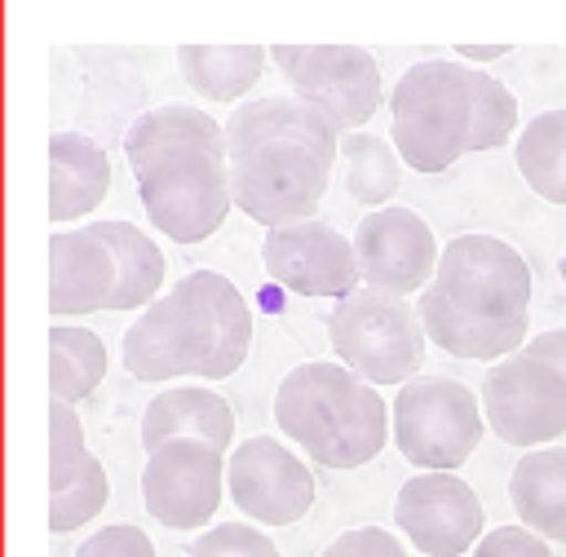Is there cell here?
Wrapping results in <instances>:
<instances>
[{
  "mask_svg": "<svg viewBox=\"0 0 566 557\" xmlns=\"http://www.w3.org/2000/svg\"><path fill=\"white\" fill-rule=\"evenodd\" d=\"M111 500V477L102 469V460H93L84 473H75L66 486L49 491V530H75L84 522H93Z\"/></svg>",
  "mask_w": 566,
  "mask_h": 557,
  "instance_id": "obj_26",
  "label": "cell"
},
{
  "mask_svg": "<svg viewBox=\"0 0 566 557\" xmlns=\"http://www.w3.org/2000/svg\"><path fill=\"white\" fill-rule=\"evenodd\" d=\"M172 438H195L217 446L221 455L234 442V411L217 389L203 385H181V389H164L159 398H150L146 416H142V446L155 451Z\"/></svg>",
  "mask_w": 566,
  "mask_h": 557,
  "instance_id": "obj_18",
  "label": "cell"
},
{
  "mask_svg": "<svg viewBox=\"0 0 566 557\" xmlns=\"http://www.w3.org/2000/svg\"><path fill=\"white\" fill-rule=\"evenodd\" d=\"M517 172L539 199L566 203V106L544 111L522 128Z\"/></svg>",
  "mask_w": 566,
  "mask_h": 557,
  "instance_id": "obj_24",
  "label": "cell"
},
{
  "mask_svg": "<svg viewBox=\"0 0 566 557\" xmlns=\"http://www.w3.org/2000/svg\"><path fill=\"white\" fill-rule=\"evenodd\" d=\"M111 190V159L84 133L49 137V221L88 217Z\"/></svg>",
  "mask_w": 566,
  "mask_h": 557,
  "instance_id": "obj_19",
  "label": "cell"
},
{
  "mask_svg": "<svg viewBox=\"0 0 566 557\" xmlns=\"http://www.w3.org/2000/svg\"><path fill=\"white\" fill-rule=\"evenodd\" d=\"M486 429L482 398L451 376H416L394 393V442L424 473L460 469Z\"/></svg>",
  "mask_w": 566,
  "mask_h": 557,
  "instance_id": "obj_7",
  "label": "cell"
},
{
  "mask_svg": "<svg viewBox=\"0 0 566 557\" xmlns=\"http://www.w3.org/2000/svg\"><path fill=\"white\" fill-rule=\"evenodd\" d=\"M394 150L416 172H447L460 155L491 150L517 128V97L460 57L407 66L389 93Z\"/></svg>",
  "mask_w": 566,
  "mask_h": 557,
  "instance_id": "obj_3",
  "label": "cell"
},
{
  "mask_svg": "<svg viewBox=\"0 0 566 557\" xmlns=\"http://www.w3.org/2000/svg\"><path fill=\"white\" fill-rule=\"evenodd\" d=\"M274 66L287 75L292 97L305 102L310 111H318L340 137L358 133L380 97V66L367 49H349V44H279L270 49Z\"/></svg>",
  "mask_w": 566,
  "mask_h": 557,
  "instance_id": "obj_8",
  "label": "cell"
},
{
  "mask_svg": "<svg viewBox=\"0 0 566 557\" xmlns=\"http://www.w3.org/2000/svg\"><path fill=\"white\" fill-rule=\"evenodd\" d=\"M186 557H279V548L252 522H217L190 544Z\"/></svg>",
  "mask_w": 566,
  "mask_h": 557,
  "instance_id": "obj_27",
  "label": "cell"
},
{
  "mask_svg": "<svg viewBox=\"0 0 566 557\" xmlns=\"http://www.w3.org/2000/svg\"><path fill=\"white\" fill-rule=\"evenodd\" d=\"M226 491V455L195 438H172L146 451L142 500L146 513L168 530H199L217 517Z\"/></svg>",
  "mask_w": 566,
  "mask_h": 557,
  "instance_id": "obj_11",
  "label": "cell"
},
{
  "mask_svg": "<svg viewBox=\"0 0 566 557\" xmlns=\"http://www.w3.org/2000/svg\"><path fill=\"white\" fill-rule=\"evenodd\" d=\"M265 49L256 44H181L177 49V66L186 75V84L203 97V102H239L243 93H252V84L265 71Z\"/></svg>",
  "mask_w": 566,
  "mask_h": 557,
  "instance_id": "obj_21",
  "label": "cell"
},
{
  "mask_svg": "<svg viewBox=\"0 0 566 557\" xmlns=\"http://www.w3.org/2000/svg\"><path fill=\"white\" fill-rule=\"evenodd\" d=\"M323 557H407V548L385 526H354V530H340L323 548Z\"/></svg>",
  "mask_w": 566,
  "mask_h": 557,
  "instance_id": "obj_29",
  "label": "cell"
},
{
  "mask_svg": "<svg viewBox=\"0 0 566 557\" xmlns=\"http://www.w3.org/2000/svg\"><path fill=\"white\" fill-rule=\"evenodd\" d=\"M478 398H482L486 424L509 446L539 451L566 433V380L531 349L504 362H491Z\"/></svg>",
  "mask_w": 566,
  "mask_h": 557,
  "instance_id": "obj_10",
  "label": "cell"
},
{
  "mask_svg": "<svg viewBox=\"0 0 566 557\" xmlns=\"http://www.w3.org/2000/svg\"><path fill=\"white\" fill-rule=\"evenodd\" d=\"M509 500L526 530L566 544V446L526 451L509 473Z\"/></svg>",
  "mask_w": 566,
  "mask_h": 557,
  "instance_id": "obj_20",
  "label": "cell"
},
{
  "mask_svg": "<svg viewBox=\"0 0 566 557\" xmlns=\"http://www.w3.org/2000/svg\"><path fill=\"white\" fill-rule=\"evenodd\" d=\"M526 349H531L535 358H544V362L566 380V327H553V332L531 336V340H526Z\"/></svg>",
  "mask_w": 566,
  "mask_h": 557,
  "instance_id": "obj_31",
  "label": "cell"
},
{
  "mask_svg": "<svg viewBox=\"0 0 566 557\" xmlns=\"http://www.w3.org/2000/svg\"><path fill=\"white\" fill-rule=\"evenodd\" d=\"M124 155L137 177V199L172 243L212 239L230 208V146L226 124L203 106H155L124 133Z\"/></svg>",
  "mask_w": 566,
  "mask_h": 557,
  "instance_id": "obj_2",
  "label": "cell"
},
{
  "mask_svg": "<svg viewBox=\"0 0 566 557\" xmlns=\"http://www.w3.org/2000/svg\"><path fill=\"white\" fill-rule=\"evenodd\" d=\"M75 557H159V553H155V544H150L146 530L119 522V526H102V530H93V535L75 548Z\"/></svg>",
  "mask_w": 566,
  "mask_h": 557,
  "instance_id": "obj_28",
  "label": "cell"
},
{
  "mask_svg": "<svg viewBox=\"0 0 566 557\" xmlns=\"http://www.w3.org/2000/svg\"><path fill=\"white\" fill-rule=\"evenodd\" d=\"M354 256L363 287L394 292V296H416L433 283L442 248L429 230V221L411 208H380L358 221L354 234Z\"/></svg>",
  "mask_w": 566,
  "mask_h": 557,
  "instance_id": "obj_13",
  "label": "cell"
},
{
  "mask_svg": "<svg viewBox=\"0 0 566 557\" xmlns=\"http://www.w3.org/2000/svg\"><path fill=\"white\" fill-rule=\"evenodd\" d=\"M115 287H119L115 252L93 225L57 230L49 239V309L57 318L111 309Z\"/></svg>",
  "mask_w": 566,
  "mask_h": 557,
  "instance_id": "obj_16",
  "label": "cell"
},
{
  "mask_svg": "<svg viewBox=\"0 0 566 557\" xmlns=\"http://www.w3.org/2000/svg\"><path fill=\"white\" fill-rule=\"evenodd\" d=\"M557 274H562V287H566V256L557 261Z\"/></svg>",
  "mask_w": 566,
  "mask_h": 557,
  "instance_id": "obj_33",
  "label": "cell"
},
{
  "mask_svg": "<svg viewBox=\"0 0 566 557\" xmlns=\"http://www.w3.org/2000/svg\"><path fill=\"white\" fill-rule=\"evenodd\" d=\"M248 345L252 309L243 292L217 270H190L128 323L124 367L133 380H226L243 367Z\"/></svg>",
  "mask_w": 566,
  "mask_h": 557,
  "instance_id": "obj_4",
  "label": "cell"
},
{
  "mask_svg": "<svg viewBox=\"0 0 566 557\" xmlns=\"http://www.w3.org/2000/svg\"><path fill=\"white\" fill-rule=\"evenodd\" d=\"M226 486L256 526H292L314 508V473L279 438H243L226 460Z\"/></svg>",
  "mask_w": 566,
  "mask_h": 557,
  "instance_id": "obj_12",
  "label": "cell"
},
{
  "mask_svg": "<svg viewBox=\"0 0 566 557\" xmlns=\"http://www.w3.org/2000/svg\"><path fill=\"white\" fill-rule=\"evenodd\" d=\"M336 358L367 385H407L424 367V323L407 296L358 287L327 314Z\"/></svg>",
  "mask_w": 566,
  "mask_h": 557,
  "instance_id": "obj_6",
  "label": "cell"
},
{
  "mask_svg": "<svg viewBox=\"0 0 566 557\" xmlns=\"http://www.w3.org/2000/svg\"><path fill=\"white\" fill-rule=\"evenodd\" d=\"M473 557H553V548L526 526H495L478 539Z\"/></svg>",
  "mask_w": 566,
  "mask_h": 557,
  "instance_id": "obj_30",
  "label": "cell"
},
{
  "mask_svg": "<svg viewBox=\"0 0 566 557\" xmlns=\"http://www.w3.org/2000/svg\"><path fill=\"white\" fill-rule=\"evenodd\" d=\"M93 230L106 239V248L115 252V265H119V287H115L111 309H150L164 287L159 243L133 221H93Z\"/></svg>",
  "mask_w": 566,
  "mask_h": 557,
  "instance_id": "obj_22",
  "label": "cell"
},
{
  "mask_svg": "<svg viewBox=\"0 0 566 557\" xmlns=\"http://www.w3.org/2000/svg\"><path fill=\"white\" fill-rule=\"evenodd\" d=\"M455 53H460L464 66H473V62H495V57H504L509 49H504V44H460Z\"/></svg>",
  "mask_w": 566,
  "mask_h": 557,
  "instance_id": "obj_32",
  "label": "cell"
},
{
  "mask_svg": "<svg viewBox=\"0 0 566 557\" xmlns=\"http://www.w3.org/2000/svg\"><path fill=\"white\" fill-rule=\"evenodd\" d=\"M261 261L265 274L301 296H354L363 274H358V256H354V239H345L336 225L327 221H296V225H279L265 230L261 243Z\"/></svg>",
  "mask_w": 566,
  "mask_h": 557,
  "instance_id": "obj_14",
  "label": "cell"
},
{
  "mask_svg": "<svg viewBox=\"0 0 566 557\" xmlns=\"http://www.w3.org/2000/svg\"><path fill=\"white\" fill-rule=\"evenodd\" d=\"M394 526L429 557H460L482 539V500L455 473H416L394 495Z\"/></svg>",
  "mask_w": 566,
  "mask_h": 557,
  "instance_id": "obj_15",
  "label": "cell"
},
{
  "mask_svg": "<svg viewBox=\"0 0 566 557\" xmlns=\"http://www.w3.org/2000/svg\"><path fill=\"white\" fill-rule=\"evenodd\" d=\"M340 159H345V190H349V199L380 212L394 199V190H398L402 155L385 137L349 133V137H340Z\"/></svg>",
  "mask_w": 566,
  "mask_h": 557,
  "instance_id": "obj_25",
  "label": "cell"
},
{
  "mask_svg": "<svg viewBox=\"0 0 566 557\" xmlns=\"http://www.w3.org/2000/svg\"><path fill=\"white\" fill-rule=\"evenodd\" d=\"M416 309H420L424 336H429L438 349L455 354V358L504 362V358H513V354L526 349V332H531L526 318L504 323V318H478V314H464V309H455L433 283L424 287V296H420Z\"/></svg>",
  "mask_w": 566,
  "mask_h": 557,
  "instance_id": "obj_17",
  "label": "cell"
},
{
  "mask_svg": "<svg viewBox=\"0 0 566 557\" xmlns=\"http://www.w3.org/2000/svg\"><path fill=\"white\" fill-rule=\"evenodd\" d=\"M274 424L323 469H358L389 442L385 398L336 362L292 367L274 389Z\"/></svg>",
  "mask_w": 566,
  "mask_h": 557,
  "instance_id": "obj_5",
  "label": "cell"
},
{
  "mask_svg": "<svg viewBox=\"0 0 566 557\" xmlns=\"http://www.w3.org/2000/svg\"><path fill=\"white\" fill-rule=\"evenodd\" d=\"M106 376V345L88 327H49V389L57 402H84Z\"/></svg>",
  "mask_w": 566,
  "mask_h": 557,
  "instance_id": "obj_23",
  "label": "cell"
},
{
  "mask_svg": "<svg viewBox=\"0 0 566 557\" xmlns=\"http://www.w3.org/2000/svg\"><path fill=\"white\" fill-rule=\"evenodd\" d=\"M230 195L256 225L314 221L332 164L340 159V133L296 102L292 93L252 97L226 119Z\"/></svg>",
  "mask_w": 566,
  "mask_h": 557,
  "instance_id": "obj_1",
  "label": "cell"
},
{
  "mask_svg": "<svg viewBox=\"0 0 566 557\" xmlns=\"http://www.w3.org/2000/svg\"><path fill=\"white\" fill-rule=\"evenodd\" d=\"M433 287L464 314L513 323V318H526V305H531V265L509 239L455 234L442 248Z\"/></svg>",
  "mask_w": 566,
  "mask_h": 557,
  "instance_id": "obj_9",
  "label": "cell"
}]
</instances>
